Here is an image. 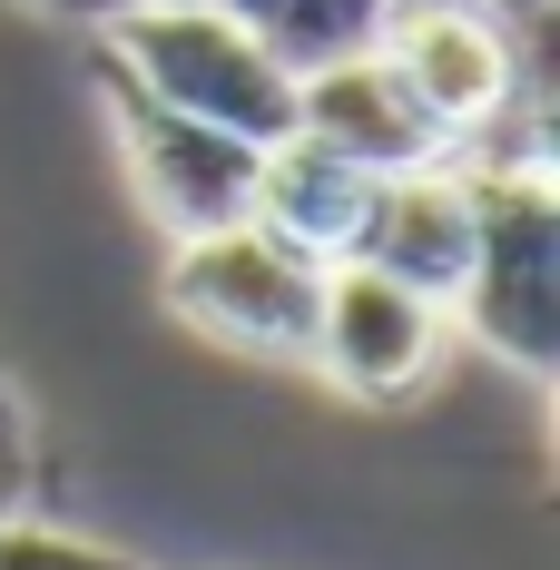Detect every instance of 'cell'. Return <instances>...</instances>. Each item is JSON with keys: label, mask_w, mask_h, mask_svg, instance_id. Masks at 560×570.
Listing matches in <instances>:
<instances>
[{"label": "cell", "mask_w": 560, "mask_h": 570, "mask_svg": "<svg viewBox=\"0 0 560 570\" xmlns=\"http://www.w3.org/2000/svg\"><path fill=\"white\" fill-rule=\"evenodd\" d=\"M354 256L384 266L393 285H413V295H433V305L452 315V285H462V266H472V177H462V158L374 177V207H364Z\"/></svg>", "instance_id": "cell-7"}, {"label": "cell", "mask_w": 560, "mask_h": 570, "mask_svg": "<svg viewBox=\"0 0 560 570\" xmlns=\"http://www.w3.org/2000/svg\"><path fill=\"white\" fill-rule=\"evenodd\" d=\"M99 40H109L99 69H118L128 89H148L158 109L236 128L246 148H276L295 128V69L226 0H138V10H118Z\"/></svg>", "instance_id": "cell-1"}, {"label": "cell", "mask_w": 560, "mask_h": 570, "mask_svg": "<svg viewBox=\"0 0 560 570\" xmlns=\"http://www.w3.org/2000/svg\"><path fill=\"white\" fill-rule=\"evenodd\" d=\"M109 89V118H118V158L138 177V207L177 236H207V227H236L246 217V187H256V148L236 128H207L187 109H158L148 89H128L118 69H99Z\"/></svg>", "instance_id": "cell-3"}, {"label": "cell", "mask_w": 560, "mask_h": 570, "mask_svg": "<svg viewBox=\"0 0 560 570\" xmlns=\"http://www.w3.org/2000/svg\"><path fill=\"white\" fill-rule=\"evenodd\" d=\"M266 50L305 79V69H325L344 50H374L384 40V0H226Z\"/></svg>", "instance_id": "cell-9"}, {"label": "cell", "mask_w": 560, "mask_h": 570, "mask_svg": "<svg viewBox=\"0 0 560 570\" xmlns=\"http://www.w3.org/2000/svg\"><path fill=\"white\" fill-rule=\"evenodd\" d=\"M20 10H50V20H89V30H109L118 10H138V0H20Z\"/></svg>", "instance_id": "cell-13"}, {"label": "cell", "mask_w": 560, "mask_h": 570, "mask_svg": "<svg viewBox=\"0 0 560 570\" xmlns=\"http://www.w3.org/2000/svg\"><path fill=\"white\" fill-rule=\"evenodd\" d=\"M295 128L325 138V148H344L354 168H374V177L452 158V128L403 89V69H393L384 50H344V59H325V69H305V79H295Z\"/></svg>", "instance_id": "cell-6"}, {"label": "cell", "mask_w": 560, "mask_h": 570, "mask_svg": "<svg viewBox=\"0 0 560 570\" xmlns=\"http://www.w3.org/2000/svg\"><path fill=\"white\" fill-rule=\"evenodd\" d=\"M364 207H374V168H354L344 148L305 138V128H285L276 148H256L246 217L276 236V246L315 256V266H344V256H354V236H364Z\"/></svg>", "instance_id": "cell-8"}, {"label": "cell", "mask_w": 560, "mask_h": 570, "mask_svg": "<svg viewBox=\"0 0 560 570\" xmlns=\"http://www.w3.org/2000/svg\"><path fill=\"white\" fill-rule=\"evenodd\" d=\"M423 10H492V0H384V20H423Z\"/></svg>", "instance_id": "cell-14"}, {"label": "cell", "mask_w": 560, "mask_h": 570, "mask_svg": "<svg viewBox=\"0 0 560 570\" xmlns=\"http://www.w3.org/2000/svg\"><path fill=\"white\" fill-rule=\"evenodd\" d=\"M374 50H384L393 69H403V89L452 128V158L531 99V59H521V40H511L492 10H423V20H384V40H374Z\"/></svg>", "instance_id": "cell-5"}, {"label": "cell", "mask_w": 560, "mask_h": 570, "mask_svg": "<svg viewBox=\"0 0 560 570\" xmlns=\"http://www.w3.org/2000/svg\"><path fill=\"white\" fill-rule=\"evenodd\" d=\"M443 335H452V315L433 295L393 285L364 256H344V266H325V305H315V354L305 364H325L354 403H413L433 384V364H443Z\"/></svg>", "instance_id": "cell-4"}, {"label": "cell", "mask_w": 560, "mask_h": 570, "mask_svg": "<svg viewBox=\"0 0 560 570\" xmlns=\"http://www.w3.org/2000/svg\"><path fill=\"white\" fill-rule=\"evenodd\" d=\"M315 305H325V266L295 256V246H276L256 217L168 246V315L197 325L207 344L305 364L315 354Z\"/></svg>", "instance_id": "cell-2"}, {"label": "cell", "mask_w": 560, "mask_h": 570, "mask_svg": "<svg viewBox=\"0 0 560 570\" xmlns=\"http://www.w3.org/2000/svg\"><path fill=\"white\" fill-rule=\"evenodd\" d=\"M492 20H502L511 40H521V59H541V30H551V0H492Z\"/></svg>", "instance_id": "cell-12"}, {"label": "cell", "mask_w": 560, "mask_h": 570, "mask_svg": "<svg viewBox=\"0 0 560 570\" xmlns=\"http://www.w3.org/2000/svg\"><path fill=\"white\" fill-rule=\"evenodd\" d=\"M0 570H148L128 551H99V541H69V531H40V521H0Z\"/></svg>", "instance_id": "cell-10"}, {"label": "cell", "mask_w": 560, "mask_h": 570, "mask_svg": "<svg viewBox=\"0 0 560 570\" xmlns=\"http://www.w3.org/2000/svg\"><path fill=\"white\" fill-rule=\"evenodd\" d=\"M30 502V403L10 384V364H0V521Z\"/></svg>", "instance_id": "cell-11"}]
</instances>
